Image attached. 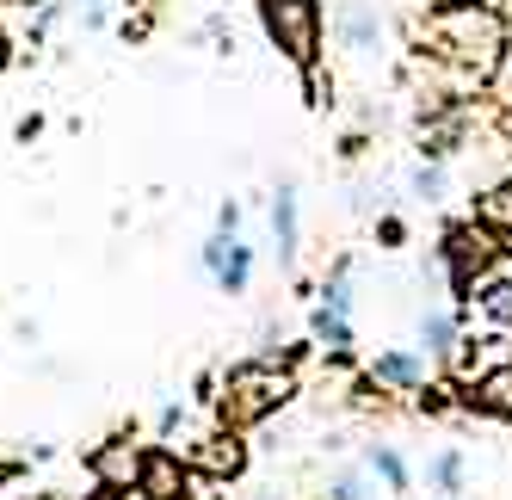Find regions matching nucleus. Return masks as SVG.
<instances>
[{
  "mask_svg": "<svg viewBox=\"0 0 512 500\" xmlns=\"http://www.w3.org/2000/svg\"><path fill=\"white\" fill-rule=\"evenodd\" d=\"M327 500H371V482H364L358 470H340L334 482H327Z\"/></svg>",
  "mask_w": 512,
  "mask_h": 500,
  "instance_id": "20",
  "label": "nucleus"
},
{
  "mask_svg": "<svg viewBox=\"0 0 512 500\" xmlns=\"http://www.w3.org/2000/svg\"><path fill=\"white\" fill-rule=\"evenodd\" d=\"M457 340H463V309L457 315L451 309H426L420 315V352H426V359H451Z\"/></svg>",
  "mask_w": 512,
  "mask_h": 500,
  "instance_id": "14",
  "label": "nucleus"
},
{
  "mask_svg": "<svg viewBox=\"0 0 512 500\" xmlns=\"http://www.w3.org/2000/svg\"><path fill=\"white\" fill-rule=\"evenodd\" d=\"M19 500H50V494H19Z\"/></svg>",
  "mask_w": 512,
  "mask_h": 500,
  "instance_id": "31",
  "label": "nucleus"
},
{
  "mask_svg": "<svg viewBox=\"0 0 512 500\" xmlns=\"http://www.w3.org/2000/svg\"><path fill=\"white\" fill-rule=\"evenodd\" d=\"M253 13H260L266 44H272L290 68H297V75L321 68V38H327L321 0H253Z\"/></svg>",
  "mask_w": 512,
  "mask_h": 500,
  "instance_id": "3",
  "label": "nucleus"
},
{
  "mask_svg": "<svg viewBox=\"0 0 512 500\" xmlns=\"http://www.w3.org/2000/svg\"><path fill=\"white\" fill-rule=\"evenodd\" d=\"M371 377H377V389L420 396V389H426V352H414V346H383L377 359H371Z\"/></svg>",
  "mask_w": 512,
  "mask_h": 500,
  "instance_id": "10",
  "label": "nucleus"
},
{
  "mask_svg": "<svg viewBox=\"0 0 512 500\" xmlns=\"http://www.w3.org/2000/svg\"><path fill=\"white\" fill-rule=\"evenodd\" d=\"M155 433L173 445V433H186V402H167L161 414H155Z\"/></svg>",
  "mask_w": 512,
  "mask_h": 500,
  "instance_id": "23",
  "label": "nucleus"
},
{
  "mask_svg": "<svg viewBox=\"0 0 512 500\" xmlns=\"http://www.w3.org/2000/svg\"><path fill=\"white\" fill-rule=\"evenodd\" d=\"M142 451L149 445H136V426H118L112 439H99V445H87V476L93 482H136L142 476Z\"/></svg>",
  "mask_w": 512,
  "mask_h": 500,
  "instance_id": "9",
  "label": "nucleus"
},
{
  "mask_svg": "<svg viewBox=\"0 0 512 500\" xmlns=\"http://www.w3.org/2000/svg\"><path fill=\"white\" fill-rule=\"evenodd\" d=\"M309 340L327 352V359H352V315H340V309H327V303H315L309 309Z\"/></svg>",
  "mask_w": 512,
  "mask_h": 500,
  "instance_id": "13",
  "label": "nucleus"
},
{
  "mask_svg": "<svg viewBox=\"0 0 512 500\" xmlns=\"http://www.w3.org/2000/svg\"><path fill=\"white\" fill-rule=\"evenodd\" d=\"M371 476H383V488L401 494V500L414 494V470H408V457H401L395 445H371Z\"/></svg>",
  "mask_w": 512,
  "mask_h": 500,
  "instance_id": "16",
  "label": "nucleus"
},
{
  "mask_svg": "<svg viewBox=\"0 0 512 500\" xmlns=\"http://www.w3.org/2000/svg\"><path fill=\"white\" fill-rule=\"evenodd\" d=\"M216 229H235V235H241V204H235V198H223V210H216Z\"/></svg>",
  "mask_w": 512,
  "mask_h": 500,
  "instance_id": "27",
  "label": "nucleus"
},
{
  "mask_svg": "<svg viewBox=\"0 0 512 500\" xmlns=\"http://www.w3.org/2000/svg\"><path fill=\"white\" fill-rule=\"evenodd\" d=\"M0 7H25V13H44L50 0H0Z\"/></svg>",
  "mask_w": 512,
  "mask_h": 500,
  "instance_id": "29",
  "label": "nucleus"
},
{
  "mask_svg": "<svg viewBox=\"0 0 512 500\" xmlns=\"http://www.w3.org/2000/svg\"><path fill=\"white\" fill-rule=\"evenodd\" d=\"M290 402H297V365L284 359H241L229 365L223 377H216V420L223 426H241V433H253V426H266L272 414H284Z\"/></svg>",
  "mask_w": 512,
  "mask_h": 500,
  "instance_id": "2",
  "label": "nucleus"
},
{
  "mask_svg": "<svg viewBox=\"0 0 512 500\" xmlns=\"http://www.w3.org/2000/svg\"><path fill=\"white\" fill-rule=\"evenodd\" d=\"M81 500H149V494H142L136 482H93Z\"/></svg>",
  "mask_w": 512,
  "mask_h": 500,
  "instance_id": "22",
  "label": "nucleus"
},
{
  "mask_svg": "<svg viewBox=\"0 0 512 500\" xmlns=\"http://www.w3.org/2000/svg\"><path fill=\"white\" fill-rule=\"evenodd\" d=\"M334 38L352 62H377L383 50V13L371 7V0H340L334 7Z\"/></svg>",
  "mask_w": 512,
  "mask_h": 500,
  "instance_id": "7",
  "label": "nucleus"
},
{
  "mask_svg": "<svg viewBox=\"0 0 512 500\" xmlns=\"http://www.w3.org/2000/svg\"><path fill=\"white\" fill-rule=\"evenodd\" d=\"M414 198H426V204L445 198V161H426V167L414 173Z\"/></svg>",
  "mask_w": 512,
  "mask_h": 500,
  "instance_id": "19",
  "label": "nucleus"
},
{
  "mask_svg": "<svg viewBox=\"0 0 512 500\" xmlns=\"http://www.w3.org/2000/svg\"><path fill=\"white\" fill-rule=\"evenodd\" d=\"M223 488H229V482H216V476H204V470H198V476H192V488H186V500H229Z\"/></svg>",
  "mask_w": 512,
  "mask_h": 500,
  "instance_id": "24",
  "label": "nucleus"
},
{
  "mask_svg": "<svg viewBox=\"0 0 512 500\" xmlns=\"http://www.w3.org/2000/svg\"><path fill=\"white\" fill-rule=\"evenodd\" d=\"M25 476V463H0V482H19Z\"/></svg>",
  "mask_w": 512,
  "mask_h": 500,
  "instance_id": "30",
  "label": "nucleus"
},
{
  "mask_svg": "<svg viewBox=\"0 0 512 500\" xmlns=\"http://www.w3.org/2000/svg\"><path fill=\"white\" fill-rule=\"evenodd\" d=\"M186 457H192V470H204V476H216V482H241L247 463H253V445H247L241 426H223V420H216V433H204Z\"/></svg>",
  "mask_w": 512,
  "mask_h": 500,
  "instance_id": "6",
  "label": "nucleus"
},
{
  "mask_svg": "<svg viewBox=\"0 0 512 500\" xmlns=\"http://www.w3.org/2000/svg\"><path fill=\"white\" fill-rule=\"evenodd\" d=\"M272 241H278V266L297 272V254H303V217H297V186L278 180L272 192Z\"/></svg>",
  "mask_w": 512,
  "mask_h": 500,
  "instance_id": "11",
  "label": "nucleus"
},
{
  "mask_svg": "<svg viewBox=\"0 0 512 500\" xmlns=\"http://www.w3.org/2000/svg\"><path fill=\"white\" fill-rule=\"evenodd\" d=\"M463 315H475L482 328H500V334H512V278H482L469 291V303H463Z\"/></svg>",
  "mask_w": 512,
  "mask_h": 500,
  "instance_id": "12",
  "label": "nucleus"
},
{
  "mask_svg": "<svg viewBox=\"0 0 512 500\" xmlns=\"http://www.w3.org/2000/svg\"><path fill=\"white\" fill-rule=\"evenodd\" d=\"M377 241L383 247H401V241H408V223H401V217H377Z\"/></svg>",
  "mask_w": 512,
  "mask_h": 500,
  "instance_id": "25",
  "label": "nucleus"
},
{
  "mask_svg": "<svg viewBox=\"0 0 512 500\" xmlns=\"http://www.w3.org/2000/svg\"><path fill=\"white\" fill-rule=\"evenodd\" d=\"M75 19L87 31H105V25H112V0H75Z\"/></svg>",
  "mask_w": 512,
  "mask_h": 500,
  "instance_id": "21",
  "label": "nucleus"
},
{
  "mask_svg": "<svg viewBox=\"0 0 512 500\" xmlns=\"http://www.w3.org/2000/svg\"><path fill=\"white\" fill-rule=\"evenodd\" d=\"M13 136H19V142H38V136H44V118H38V112L19 118V124H13Z\"/></svg>",
  "mask_w": 512,
  "mask_h": 500,
  "instance_id": "28",
  "label": "nucleus"
},
{
  "mask_svg": "<svg viewBox=\"0 0 512 500\" xmlns=\"http://www.w3.org/2000/svg\"><path fill=\"white\" fill-rule=\"evenodd\" d=\"M463 408L494 414V420H512V365H500V371H488V377H475V389L463 396Z\"/></svg>",
  "mask_w": 512,
  "mask_h": 500,
  "instance_id": "15",
  "label": "nucleus"
},
{
  "mask_svg": "<svg viewBox=\"0 0 512 500\" xmlns=\"http://www.w3.org/2000/svg\"><path fill=\"white\" fill-rule=\"evenodd\" d=\"M506 254H512V241H506L500 229H488L482 217H475V223H451V229H445V247H438V260H445V278H451L457 309L469 303L475 284L500 272V260H506Z\"/></svg>",
  "mask_w": 512,
  "mask_h": 500,
  "instance_id": "4",
  "label": "nucleus"
},
{
  "mask_svg": "<svg viewBox=\"0 0 512 500\" xmlns=\"http://www.w3.org/2000/svg\"><path fill=\"white\" fill-rule=\"evenodd\" d=\"M420 62L451 68L457 87H488L506 62V19L488 0H438V7L414 25Z\"/></svg>",
  "mask_w": 512,
  "mask_h": 500,
  "instance_id": "1",
  "label": "nucleus"
},
{
  "mask_svg": "<svg viewBox=\"0 0 512 500\" xmlns=\"http://www.w3.org/2000/svg\"><path fill=\"white\" fill-rule=\"evenodd\" d=\"M475 217H482L488 229H500V235L512 241V180L488 186V192H482V204H475Z\"/></svg>",
  "mask_w": 512,
  "mask_h": 500,
  "instance_id": "18",
  "label": "nucleus"
},
{
  "mask_svg": "<svg viewBox=\"0 0 512 500\" xmlns=\"http://www.w3.org/2000/svg\"><path fill=\"white\" fill-rule=\"evenodd\" d=\"M198 266H204V278H210L223 297H247V284H253V247H247L235 229H216V235L198 247Z\"/></svg>",
  "mask_w": 512,
  "mask_h": 500,
  "instance_id": "5",
  "label": "nucleus"
},
{
  "mask_svg": "<svg viewBox=\"0 0 512 500\" xmlns=\"http://www.w3.org/2000/svg\"><path fill=\"white\" fill-rule=\"evenodd\" d=\"M13 62H19V44H13V31L0 25V75H13Z\"/></svg>",
  "mask_w": 512,
  "mask_h": 500,
  "instance_id": "26",
  "label": "nucleus"
},
{
  "mask_svg": "<svg viewBox=\"0 0 512 500\" xmlns=\"http://www.w3.org/2000/svg\"><path fill=\"white\" fill-rule=\"evenodd\" d=\"M426 488H432L438 500H457V494H463V457H457V451H438V457L426 463Z\"/></svg>",
  "mask_w": 512,
  "mask_h": 500,
  "instance_id": "17",
  "label": "nucleus"
},
{
  "mask_svg": "<svg viewBox=\"0 0 512 500\" xmlns=\"http://www.w3.org/2000/svg\"><path fill=\"white\" fill-rule=\"evenodd\" d=\"M192 457H179L167 439L161 445H149L142 451V476H136V488L149 494V500H186V488H192Z\"/></svg>",
  "mask_w": 512,
  "mask_h": 500,
  "instance_id": "8",
  "label": "nucleus"
}]
</instances>
